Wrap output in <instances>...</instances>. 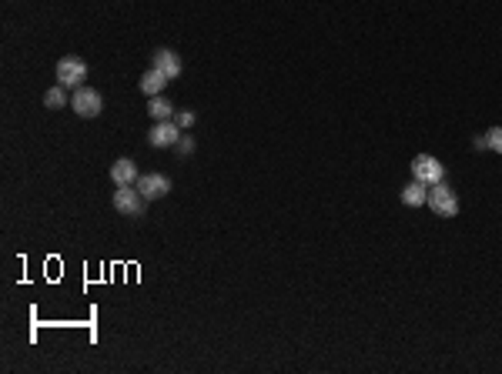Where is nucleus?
Here are the masks:
<instances>
[{
	"instance_id": "nucleus-1",
	"label": "nucleus",
	"mask_w": 502,
	"mask_h": 374,
	"mask_svg": "<svg viewBox=\"0 0 502 374\" xmlns=\"http://www.w3.org/2000/svg\"><path fill=\"white\" fill-rule=\"evenodd\" d=\"M84 80H87V64H84L80 57H64V60H57V84H61V87L77 91V87H84Z\"/></svg>"
},
{
	"instance_id": "nucleus-2",
	"label": "nucleus",
	"mask_w": 502,
	"mask_h": 374,
	"mask_svg": "<svg viewBox=\"0 0 502 374\" xmlns=\"http://www.w3.org/2000/svg\"><path fill=\"white\" fill-rule=\"evenodd\" d=\"M426 204L435 211V214H439V218H455V214H459V198H455V191L446 187L442 180H439V184H432Z\"/></svg>"
},
{
	"instance_id": "nucleus-3",
	"label": "nucleus",
	"mask_w": 502,
	"mask_h": 374,
	"mask_svg": "<svg viewBox=\"0 0 502 374\" xmlns=\"http://www.w3.org/2000/svg\"><path fill=\"white\" fill-rule=\"evenodd\" d=\"M412 177L422 180L426 187H432V184L446 180V167H442V161H435L432 154H419V157L412 161Z\"/></svg>"
},
{
	"instance_id": "nucleus-4",
	"label": "nucleus",
	"mask_w": 502,
	"mask_h": 374,
	"mask_svg": "<svg viewBox=\"0 0 502 374\" xmlns=\"http://www.w3.org/2000/svg\"><path fill=\"white\" fill-rule=\"evenodd\" d=\"M71 107H74L77 117H98L100 110H104V97H100V91H94V87H77L74 97H71Z\"/></svg>"
},
{
	"instance_id": "nucleus-5",
	"label": "nucleus",
	"mask_w": 502,
	"mask_h": 374,
	"mask_svg": "<svg viewBox=\"0 0 502 374\" xmlns=\"http://www.w3.org/2000/svg\"><path fill=\"white\" fill-rule=\"evenodd\" d=\"M144 204L148 200L141 198V191L131 184V187H118L114 191V211L118 214H127V218H141L144 214Z\"/></svg>"
},
{
	"instance_id": "nucleus-6",
	"label": "nucleus",
	"mask_w": 502,
	"mask_h": 374,
	"mask_svg": "<svg viewBox=\"0 0 502 374\" xmlns=\"http://www.w3.org/2000/svg\"><path fill=\"white\" fill-rule=\"evenodd\" d=\"M134 187L141 191V198H144V200L168 198V194H171V177H168V174H141Z\"/></svg>"
},
{
	"instance_id": "nucleus-7",
	"label": "nucleus",
	"mask_w": 502,
	"mask_h": 374,
	"mask_svg": "<svg viewBox=\"0 0 502 374\" xmlns=\"http://www.w3.org/2000/svg\"><path fill=\"white\" fill-rule=\"evenodd\" d=\"M177 141H181L177 121H154V127H151V134H148L151 148H175Z\"/></svg>"
},
{
	"instance_id": "nucleus-8",
	"label": "nucleus",
	"mask_w": 502,
	"mask_h": 374,
	"mask_svg": "<svg viewBox=\"0 0 502 374\" xmlns=\"http://www.w3.org/2000/svg\"><path fill=\"white\" fill-rule=\"evenodd\" d=\"M151 67H154V71H161L168 80H175V77L181 74V57H177L175 50L157 47L154 54H151Z\"/></svg>"
},
{
	"instance_id": "nucleus-9",
	"label": "nucleus",
	"mask_w": 502,
	"mask_h": 374,
	"mask_svg": "<svg viewBox=\"0 0 502 374\" xmlns=\"http://www.w3.org/2000/svg\"><path fill=\"white\" fill-rule=\"evenodd\" d=\"M138 164L131 161V157H118L114 161V167H111V180H114V187H131V184H138Z\"/></svg>"
},
{
	"instance_id": "nucleus-10",
	"label": "nucleus",
	"mask_w": 502,
	"mask_h": 374,
	"mask_svg": "<svg viewBox=\"0 0 502 374\" xmlns=\"http://www.w3.org/2000/svg\"><path fill=\"white\" fill-rule=\"evenodd\" d=\"M148 114H151V121H175L177 110H175V104H171V100L157 94V97L148 100Z\"/></svg>"
},
{
	"instance_id": "nucleus-11",
	"label": "nucleus",
	"mask_w": 502,
	"mask_h": 374,
	"mask_svg": "<svg viewBox=\"0 0 502 374\" xmlns=\"http://www.w3.org/2000/svg\"><path fill=\"white\" fill-rule=\"evenodd\" d=\"M164 87H168V77L161 74V71H154V67H151L148 74L141 77V91H144L148 97H157V94H161Z\"/></svg>"
},
{
	"instance_id": "nucleus-12",
	"label": "nucleus",
	"mask_w": 502,
	"mask_h": 374,
	"mask_svg": "<svg viewBox=\"0 0 502 374\" xmlns=\"http://www.w3.org/2000/svg\"><path fill=\"white\" fill-rule=\"evenodd\" d=\"M426 200H428V191H426L422 180H412V184L402 191V204H408V207H422Z\"/></svg>"
},
{
	"instance_id": "nucleus-13",
	"label": "nucleus",
	"mask_w": 502,
	"mask_h": 374,
	"mask_svg": "<svg viewBox=\"0 0 502 374\" xmlns=\"http://www.w3.org/2000/svg\"><path fill=\"white\" fill-rule=\"evenodd\" d=\"M44 104H47L50 110L71 107V97H67V87H61V84H54V87H47V94H44Z\"/></svg>"
},
{
	"instance_id": "nucleus-14",
	"label": "nucleus",
	"mask_w": 502,
	"mask_h": 374,
	"mask_svg": "<svg viewBox=\"0 0 502 374\" xmlns=\"http://www.w3.org/2000/svg\"><path fill=\"white\" fill-rule=\"evenodd\" d=\"M485 141H489V150L502 154V127H489L485 130Z\"/></svg>"
},
{
	"instance_id": "nucleus-15",
	"label": "nucleus",
	"mask_w": 502,
	"mask_h": 374,
	"mask_svg": "<svg viewBox=\"0 0 502 374\" xmlns=\"http://www.w3.org/2000/svg\"><path fill=\"white\" fill-rule=\"evenodd\" d=\"M175 148H177V154H184V157L195 154V137H191V134H181V141H177Z\"/></svg>"
},
{
	"instance_id": "nucleus-16",
	"label": "nucleus",
	"mask_w": 502,
	"mask_h": 374,
	"mask_svg": "<svg viewBox=\"0 0 502 374\" xmlns=\"http://www.w3.org/2000/svg\"><path fill=\"white\" fill-rule=\"evenodd\" d=\"M175 121H177V127H181V130H188V127H195V121H198V117H195L191 110H181V114H175Z\"/></svg>"
},
{
	"instance_id": "nucleus-17",
	"label": "nucleus",
	"mask_w": 502,
	"mask_h": 374,
	"mask_svg": "<svg viewBox=\"0 0 502 374\" xmlns=\"http://www.w3.org/2000/svg\"><path fill=\"white\" fill-rule=\"evenodd\" d=\"M472 148H476V150H489V141H485V134H482V137H472Z\"/></svg>"
}]
</instances>
